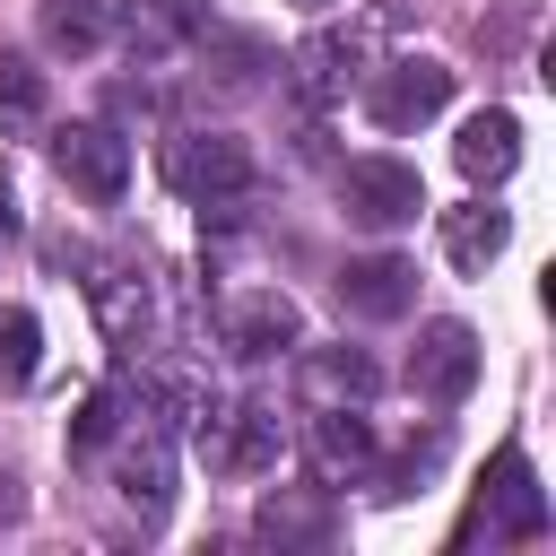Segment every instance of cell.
Instances as JSON below:
<instances>
[{"label":"cell","instance_id":"6da1fadb","mask_svg":"<svg viewBox=\"0 0 556 556\" xmlns=\"http://www.w3.org/2000/svg\"><path fill=\"white\" fill-rule=\"evenodd\" d=\"M182 443L208 460V478H269V469L287 460V426H278L269 400H208V391H200Z\"/></svg>","mask_w":556,"mask_h":556},{"label":"cell","instance_id":"7a4b0ae2","mask_svg":"<svg viewBox=\"0 0 556 556\" xmlns=\"http://www.w3.org/2000/svg\"><path fill=\"white\" fill-rule=\"evenodd\" d=\"M165 182L191 208H243L261 174H252V148L235 130H174L165 139Z\"/></svg>","mask_w":556,"mask_h":556},{"label":"cell","instance_id":"3957f363","mask_svg":"<svg viewBox=\"0 0 556 556\" xmlns=\"http://www.w3.org/2000/svg\"><path fill=\"white\" fill-rule=\"evenodd\" d=\"M365 70H374V26H313L295 52H287V78H295V96L321 113V104H348L356 87H365Z\"/></svg>","mask_w":556,"mask_h":556},{"label":"cell","instance_id":"277c9868","mask_svg":"<svg viewBox=\"0 0 556 556\" xmlns=\"http://www.w3.org/2000/svg\"><path fill=\"white\" fill-rule=\"evenodd\" d=\"M52 174H61L78 200L113 208V200L130 191V139H122L113 122H70V130H52Z\"/></svg>","mask_w":556,"mask_h":556},{"label":"cell","instance_id":"5b68a950","mask_svg":"<svg viewBox=\"0 0 556 556\" xmlns=\"http://www.w3.org/2000/svg\"><path fill=\"white\" fill-rule=\"evenodd\" d=\"M339 208H348L356 226L391 235V226H417L426 182H417V165H400V156H348V165H339Z\"/></svg>","mask_w":556,"mask_h":556},{"label":"cell","instance_id":"8992f818","mask_svg":"<svg viewBox=\"0 0 556 556\" xmlns=\"http://www.w3.org/2000/svg\"><path fill=\"white\" fill-rule=\"evenodd\" d=\"M443 104H452V70H443V61H426V52L365 70V113H374L382 130H426Z\"/></svg>","mask_w":556,"mask_h":556},{"label":"cell","instance_id":"52a82bcc","mask_svg":"<svg viewBox=\"0 0 556 556\" xmlns=\"http://www.w3.org/2000/svg\"><path fill=\"white\" fill-rule=\"evenodd\" d=\"M87 304H96V330L113 339V356H139V348L156 339V278H148V269H130V261H96Z\"/></svg>","mask_w":556,"mask_h":556},{"label":"cell","instance_id":"ba28073f","mask_svg":"<svg viewBox=\"0 0 556 556\" xmlns=\"http://www.w3.org/2000/svg\"><path fill=\"white\" fill-rule=\"evenodd\" d=\"M295 348H304V313H295L287 287H252V295L226 304V356L235 365H278Z\"/></svg>","mask_w":556,"mask_h":556},{"label":"cell","instance_id":"9c48e42d","mask_svg":"<svg viewBox=\"0 0 556 556\" xmlns=\"http://www.w3.org/2000/svg\"><path fill=\"white\" fill-rule=\"evenodd\" d=\"M478 382V330L469 321H426L417 348H408V391L426 408H460Z\"/></svg>","mask_w":556,"mask_h":556},{"label":"cell","instance_id":"30bf717a","mask_svg":"<svg viewBox=\"0 0 556 556\" xmlns=\"http://www.w3.org/2000/svg\"><path fill=\"white\" fill-rule=\"evenodd\" d=\"M478 521H486V539H547V495H539V469H530L521 443H504V452L486 460Z\"/></svg>","mask_w":556,"mask_h":556},{"label":"cell","instance_id":"8fae6325","mask_svg":"<svg viewBox=\"0 0 556 556\" xmlns=\"http://www.w3.org/2000/svg\"><path fill=\"white\" fill-rule=\"evenodd\" d=\"M382 460V434L365 408H313V478L321 486H365Z\"/></svg>","mask_w":556,"mask_h":556},{"label":"cell","instance_id":"7c38bea8","mask_svg":"<svg viewBox=\"0 0 556 556\" xmlns=\"http://www.w3.org/2000/svg\"><path fill=\"white\" fill-rule=\"evenodd\" d=\"M252 539L261 547H330L339 539V504H330V486H269L261 495V513H252Z\"/></svg>","mask_w":556,"mask_h":556},{"label":"cell","instance_id":"4fadbf2b","mask_svg":"<svg viewBox=\"0 0 556 556\" xmlns=\"http://www.w3.org/2000/svg\"><path fill=\"white\" fill-rule=\"evenodd\" d=\"M408 304H417V261L365 252V261L339 269V313H348V321H400Z\"/></svg>","mask_w":556,"mask_h":556},{"label":"cell","instance_id":"5bb4252c","mask_svg":"<svg viewBox=\"0 0 556 556\" xmlns=\"http://www.w3.org/2000/svg\"><path fill=\"white\" fill-rule=\"evenodd\" d=\"M295 382H304L313 408H365L382 391V365L339 339V348H295Z\"/></svg>","mask_w":556,"mask_h":556},{"label":"cell","instance_id":"9a60e30c","mask_svg":"<svg viewBox=\"0 0 556 556\" xmlns=\"http://www.w3.org/2000/svg\"><path fill=\"white\" fill-rule=\"evenodd\" d=\"M504 243H513V208H495V200L443 208V261H452L460 278H486V269L504 261Z\"/></svg>","mask_w":556,"mask_h":556},{"label":"cell","instance_id":"2e32d148","mask_svg":"<svg viewBox=\"0 0 556 556\" xmlns=\"http://www.w3.org/2000/svg\"><path fill=\"white\" fill-rule=\"evenodd\" d=\"M200 26H208V0H122L130 61H174L182 43H200Z\"/></svg>","mask_w":556,"mask_h":556},{"label":"cell","instance_id":"e0dca14e","mask_svg":"<svg viewBox=\"0 0 556 556\" xmlns=\"http://www.w3.org/2000/svg\"><path fill=\"white\" fill-rule=\"evenodd\" d=\"M452 165L478 182V191H495L513 165H521V122L504 113V104H486V113H469L460 122V139H452Z\"/></svg>","mask_w":556,"mask_h":556},{"label":"cell","instance_id":"ac0fdd59","mask_svg":"<svg viewBox=\"0 0 556 556\" xmlns=\"http://www.w3.org/2000/svg\"><path fill=\"white\" fill-rule=\"evenodd\" d=\"M200 61H208L200 78H208V87H226V96H252V87H261V70H278L261 35H217V26H200Z\"/></svg>","mask_w":556,"mask_h":556},{"label":"cell","instance_id":"d6986e66","mask_svg":"<svg viewBox=\"0 0 556 556\" xmlns=\"http://www.w3.org/2000/svg\"><path fill=\"white\" fill-rule=\"evenodd\" d=\"M122 26V0H43V43L52 52H104Z\"/></svg>","mask_w":556,"mask_h":556},{"label":"cell","instance_id":"ffe728a7","mask_svg":"<svg viewBox=\"0 0 556 556\" xmlns=\"http://www.w3.org/2000/svg\"><path fill=\"white\" fill-rule=\"evenodd\" d=\"M122 417H130V382L87 391V400H78V417H70V460H96V452L122 434Z\"/></svg>","mask_w":556,"mask_h":556},{"label":"cell","instance_id":"44dd1931","mask_svg":"<svg viewBox=\"0 0 556 556\" xmlns=\"http://www.w3.org/2000/svg\"><path fill=\"white\" fill-rule=\"evenodd\" d=\"M43 365V321L26 304H0V391H26Z\"/></svg>","mask_w":556,"mask_h":556},{"label":"cell","instance_id":"7402d4cb","mask_svg":"<svg viewBox=\"0 0 556 556\" xmlns=\"http://www.w3.org/2000/svg\"><path fill=\"white\" fill-rule=\"evenodd\" d=\"M0 113H9V122H35V113H43V70H35L26 52H0Z\"/></svg>","mask_w":556,"mask_h":556},{"label":"cell","instance_id":"603a6c76","mask_svg":"<svg viewBox=\"0 0 556 556\" xmlns=\"http://www.w3.org/2000/svg\"><path fill=\"white\" fill-rule=\"evenodd\" d=\"M9 521H26V486L0 469V530H9Z\"/></svg>","mask_w":556,"mask_h":556},{"label":"cell","instance_id":"cb8c5ba5","mask_svg":"<svg viewBox=\"0 0 556 556\" xmlns=\"http://www.w3.org/2000/svg\"><path fill=\"white\" fill-rule=\"evenodd\" d=\"M0 235H17V191H9V174H0Z\"/></svg>","mask_w":556,"mask_h":556},{"label":"cell","instance_id":"d4e9b609","mask_svg":"<svg viewBox=\"0 0 556 556\" xmlns=\"http://www.w3.org/2000/svg\"><path fill=\"white\" fill-rule=\"evenodd\" d=\"M295 9H304V17H330V9H339V0H295Z\"/></svg>","mask_w":556,"mask_h":556}]
</instances>
